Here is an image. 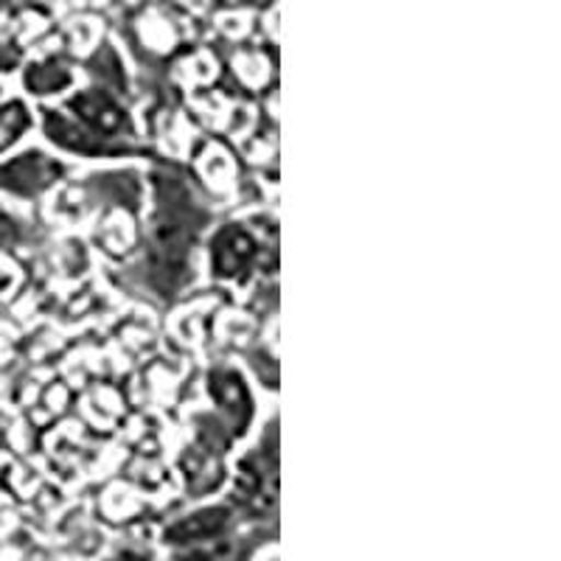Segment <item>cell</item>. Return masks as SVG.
Returning <instances> with one entry per match:
<instances>
[{
    "mask_svg": "<svg viewBox=\"0 0 561 561\" xmlns=\"http://www.w3.org/2000/svg\"><path fill=\"white\" fill-rule=\"evenodd\" d=\"M28 127V110L20 102H9L0 107V152H7Z\"/></svg>",
    "mask_w": 561,
    "mask_h": 561,
    "instance_id": "obj_5",
    "label": "cell"
},
{
    "mask_svg": "<svg viewBox=\"0 0 561 561\" xmlns=\"http://www.w3.org/2000/svg\"><path fill=\"white\" fill-rule=\"evenodd\" d=\"M70 82V73L59 65H32L26 73V84L32 93H54Z\"/></svg>",
    "mask_w": 561,
    "mask_h": 561,
    "instance_id": "obj_6",
    "label": "cell"
},
{
    "mask_svg": "<svg viewBox=\"0 0 561 561\" xmlns=\"http://www.w3.org/2000/svg\"><path fill=\"white\" fill-rule=\"evenodd\" d=\"M228 525L225 511H203V514H194L192 519L174 525L167 536H172L174 542H199V539H208V536H217L219 530Z\"/></svg>",
    "mask_w": 561,
    "mask_h": 561,
    "instance_id": "obj_4",
    "label": "cell"
},
{
    "mask_svg": "<svg viewBox=\"0 0 561 561\" xmlns=\"http://www.w3.org/2000/svg\"><path fill=\"white\" fill-rule=\"evenodd\" d=\"M14 237H18V222H14V219L9 217L7 210L0 208V248L12 242Z\"/></svg>",
    "mask_w": 561,
    "mask_h": 561,
    "instance_id": "obj_7",
    "label": "cell"
},
{
    "mask_svg": "<svg viewBox=\"0 0 561 561\" xmlns=\"http://www.w3.org/2000/svg\"><path fill=\"white\" fill-rule=\"evenodd\" d=\"M255 244L242 228H228L219 233L217 248H214V270L225 278H239L242 270L253 262Z\"/></svg>",
    "mask_w": 561,
    "mask_h": 561,
    "instance_id": "obj_2",
    "label": "cell"
},
{
    "mask_svg": "<svg viewBox=\"0 0 561 561\" xmlns=\"http://www.w3.org/2000/svg\"><path fill=\"white\" fill-rule=\"evenodd\" d=\"M59 167L43 152H23L20 158L0 163V188L18 197H34L57 180Z\"/></svg>",
    "mask_w": 561,
    "mask_h": 561,
    "instance_id": "obj_1",
    "label": "cell"
},
{
    "mask_svg": "<svg viewBox=\"0 0 561 561\" xmlns=\"http://www.w3.org/2000/svg\"><path fill=\"white\" fill-rule=\"evenodd\" d=\"M70 107L77 110V115H82L90 127L102 129V133L113 135V133H122V129L127 127L122 110L115 107V104L110 102L104 93H99V90H90V93L77 96Z\"/></svg>",
    "mask_w": 561,
    "mask_h": 561,
    "instance_id": "obj_3",
    "label": "cell"
}]
</instances>
